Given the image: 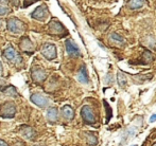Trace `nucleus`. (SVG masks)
Returning <instances> with one entry per match:
<instances>
[{"label":"nucleus","instance_id":"nucleus-1","mask_svg":"<svg viewBox=\"0 0 156 146\" xmlns=\"http://www.w3.org/2000/svg\"><path fill=\"white\" fill-rule=\"evenodd\" d=\"M48 30H49V33L52 35H56V36H63L65 35L67 32H66L65 27L58 21L56 19H52L51 21L48 25Z\"/></svg>","mask_w":156,"mask_h":146},{"label":"nucleus","instance_id":"nucleus-2","mask_svg":"<svg viewBox=\"0 0 156 146\" xmlns=\"http://www.w3.org/2000/svg\"><path fill=\"white\" fill-rule=\"evenodd\" d=\"M16 114V107L13 102H5L0 108V115L4 119H12Z\"/></svg>","mask_w":156,"mask_h":146},{"label":"nucleus","instance_id":"nucleus-3","mask_svg":"<svg viewBox=\"0 0 156 146\" xmlns=\"http://www.w3.org/2000/svg\"><path fill=\"white\" fill-rule=\"evenodd\" d=\"M41 54L44 57L47 58L48 60H53L58 56V52H56L55 45L50 42H46L43 45V49H41Z\"/></svg>","mask_w":156,"mask_h":146},{"label":"nucleus","instance_id":"nucleus-4","mask_svg":"<svg viewBox=\"0 0 156 146\" xmlns=\"http://www.w3.org/2000/svg\"><path fill=\"white\" fill-rule=\"evenodd\" d=\"M6 28L10 32L14 34H19L25 30V25L23 21H20L17 18H10L6 23Z\"/></svg>","mask_w":156,"mask_h":146},{"label":"nucleus","instance_id":"nucleus-5","mask_svg":"<svg viewBox=\"0 0 156 146\" xmlns=\"http://www.w3.org/2000/svg\"><path fill=\"white\" fill-rule=\"evenodd\" d=\"M81 117H83L84 122L88 124H94L96 123V115L94 113V110L91 109L90 106L84 105L81 109Z\"/></svg>","mask_w":156,"mask_h":146},{"label":"nucleus","instance_id":"nucleus-6","mask_svg":"<svg viewBox=\"0 0 156 146\" xmlns=\"http://www.w3.org/2000/svg\"><path fill=\"white\" fill-rule=\"evenodd\" d=\"M31 101L33 104L37 106L39 108H46L49 105V99L46 95H44L43 93H34L31 95Z\"/></svg>","mask_w":156,"mask_h":146},{"label":"nucleus","instance_id":"nucleus-7","mask_svg":"<svg viewBox=\"0 0 156 146\" xmlns=\"http://www.w3.org/2000/svg\"><path fill=\"white\" fill-rule=\"evenodd\" d=\"M65 46H66V51H67L68 55L72 56V57H79L81 55L80 49L78 48V46L76 45L73 40L71 39H67L65 41Z\"/></svg>","mask_w":156,"mask_h":146},{"label":"nucleus","instance_id":"nucleus-8","mask_svg":"<svg viewBox=\"0 0 156 146\" xmlns=\"http://www.w3.org/2000/svg\"><path fill=\"white\" fill-rule=\"evenodd\" d=\"M31 76H32V80L36 83H43L44 80H46L47 77V73L45 72L44 69H41V67L36 66L32 69V72H31Z\"/></svg>","mask_w":156,"mask_h":146},{"label":"nucleus","instance_id":"nucleus-9","mask_svg":"<svg viewBox=\"0 0 156 146\" xmlns=\"http://www.w3.org/2000/svg\"><path fill=\"white\" fill-rule=\"evenodd\" d=\"M48 15V8L46 5H39L37 6L34 10V12L31 14V17L33 19H36V20H44V19L47 17Z\"/></svg>","mask_w":156,"mask_h":146},{"label":"nucleus","instance_id":"nucleus-10","mask_svg":"<svg viewBox=\"0 0 156 146\" xmlns=\"http://www.w3.org/2000/svg\"><path fill=\"white\" fill-rule=\"evenodd\" d=\"M3 56L9 60V62H15V60H17V62L19 60V63L21 62V57L16 53V51H15L14 48L11 47V46L10 47H8L3 51Z\"/></svg>","mask_w":156,"mask_h":146},{"label":"nucleus","instance_id":"nucleus-11","mask_svg":"<svg viewBox=\"0 0 156 146\" xmlns=\"http://www.w3.org/2000/svg\"><path fill=\"white\" fill-rule=\"evenodd\" d=\"M19 46H20V49L23 50L25 53H33L34 52V47H33L32 41L30 40V38L28 37H23L19 42Z\"/></svg>","mask_w":156,"mask_h":146},{"label":"nucleus","instance_id":"nucleus-12","mask_svg":"<svg viewBox=\"0 0 156 146\" xmlns=\"http://www.w3.org/2000/svg\"><path fill=\"white\" fill-rule=\"evenodd\" d=\"M47 120L50 123H55L58 121V110L56 107H49L47 110Z\"/></svg>","mask_w":156,"mask_h":146},{"label":"nucleus","instance_id":"nucleus-13","mask_svg":"<svg viewBox=\"0 0 156 146\" xmlns=\"http://www.w3.org/2000/svg\"><path fill=\"white\" fill-rule=\"evenodd\" d=\"M78 80L82 84H88L89 82V77H88V73H87V69L85 66H82L78 73Z\"/></svg>","mask_w":156,"mask_h":146},{"label":"nucleus","instance_id":"nucleus-14","mask_svg":"<svg viewBox=\"0 0 156 146\" xmlns=\"http://www.w3.org/2000/svg\"><path fill=\"white\" fill-rule=\"evenodd\" d=\"M62 115L66 120H72L74 117V110L70 105H65L62 108Z\"/></svg>","mask_w":156,"mask_h":146},{"label":"nucleus","instance_id":"nucleus-15","mask_svg":"<svg viewBox=\"0 0 156 146\" xmlns=\"http://www.w3.org/2000/svg\"><path fill=\"white\" fill-rule=\"evenodd\" d=\"M21 134H23V136L25 137V138L29 139V140H33V139L35 138V136H36V134H35V131L33 130V128L29 127V126H23V127L21 128Z\"/></svg>","mask_w":156,"mask_h":146},{"label":"nucleus","instance_id":"nucleus-16","mask_svg":"<svg viewBox=\"0 0 156 146\" xmlns=\"http://www.w3.org/2000/svg\"><path fill=\"white\" fill-rule=\"evenodd\" d=\"M147 3V0H129V6L132 10H138V8H142L144 4Z\"/></svg>","mask_w":156,"mask_h":146},{"label":"nucleus","instance_id":"nucleus-17","mask_svg":"<svg viewBox=\"0 0 156 146\" xmlns=\"http://www.w3.org/2000/svg\"><path fill=\"white\" fill-rule=\"evenodd\" d=\"M117 83L120 87H124L127 83V80H126V76L124 75L122 72H118L117 73Z\"/></svg>","mask_w":156,"mask_h":146},{"label":"nucleus","instance_id":"nucleus-18","mask_svg":"<svg viewBox=\"0 0 156 146\" xmlns=\"http://www.w3.org/2000/svg\"><path fill=\"white\" fill-rule=\"evenodd\" d=\"M3 92L5 93L6 95H9V97H16L17 95H18V93H17L15 87H13V86L6 87V88L3 90Z\"/></svg>","mask_w":156,"mask_h":146},{"label":"nucleus","instance_id":"nucleus-19","mask_svg":"<svg viewBox=\"0 0 156 146\" xmlns=\"http://www.w3.org/2000/svg\"><path fill=\"white\" fill-rule=\"evenodd\" d=\"M111 40L114 41L116 43H119V45H123L124 43V39L122 36H120L117 33H112L111 34Z\"/></svg>","mask_w":156,"mask_h":146},{"label":"nucleus","instance_id":"nucleus-20","mask_svg":"<svg viewBox=\"0 0 156 146\" xmlns=\"http://www.w3.org/2000/svg\"><path fill=\"white\" fill-rule=\"evenodd\" d=\"M86 140H87V143L89 145H96L98 143V140H97V137L94 136V134H86Z\"/></svg>","mask_w":156,"mask_h":146},{"label":"nucleus","instance_id":"nucleus-21","mask_svg":"<svg viewBox=\"0 0 156 146\" xmlns=\"http://www.w3.org/2000/svg\"><path fill=\"white\" fill-rule=\"evenodd\" d=\"M153 59H154V57H153V54L151 53L150 51H144V60L146 62V64L151 63Z\"/></svg>","mask_w":156,"mask_h":146},{"label":"nucleus","instance_id":"nucleus-22","mask_svg":"<svg viewBox=\"0 0 156 146\" xmlns=\"http://www.w3.org/2000/svg\"><path fill=\"white\" fill-rule=\"evenodd\" d=\"M9 12H10L9 8L3 6V5H0V16H4V15H6Z\"/></svg>","mask_w":156,"mask_h":146},{"label":"nucleus","instance_id":"nucleus-23","mask_svg":"<svg viewBox=\"0 0 156 146\" xmlns=\"http://www.w3.org/2000/svg\"><path fill=\"white\" fill-rule=\"evenodd\" d=\"M106 83L107 85H111L112 83H113V75H112V73H108L107 74V76H106Z\"/></svg>","mask_w":156,"mask_h":146},{"label":"nucleus","instance_id":"nucleus-24","mask_svg":"<svg viewBox=\"0 0 156 146\" xmlns=\"http://www.w3.org/2000/svg\"><path fill=\"white\" fill-rule=\"evenodd\" d=\"M38 1V0H25V6H29L31 5V4H33L34 2Z\"/></svg>","mask_w":156,"mask_h":146},{"label":"nucleus","instance_id":"nucleus-25","mask_svg":"<svg viewBox=\"0 0 156 146\" xmlns=\"http://www.w3.org/2000/svg\"><path fill=\"white\" fill-rule=\"evenodd\" d=\"M155 121H156V113L152 114V115H151V117H150V122H151V123H153V122H155Z\"/></svg>","mask_w":156,"mask_h":146},{"label":"nucleus","instance_id":"nucleus-26","mask_svg":"<svg viewBox=\"0 0 156 146\" xmlns=\"http://www.w3.org/2000/svg\"><path fill=\"white\" fill-rule=\"evenodd\" d=\"M11 2H12L13 5H15V6L19 5V0H11Z\"/></svg>","mask_w":156,"mask_h":146},{"label":"nucleus","instance_id":"nucleus-27","mask_svg":"<svg viewBox=\"0 0 156 146\" xmlns=\"http://www.w3.org/2000/svg\"><path fill=\"white\" fill-rule=\"evenodd\" d=\"M0 146H9V145H8V143H6L5 141H3V140H1V139H0Z\"/></svg>","mask_w":156,"mask_h":146},{"label":"nucleus","instance_id":"nucleus-28","mask_svg":"<svg viewBox=\"0 0 156 146\" xmlns=\"http://www.w3.org/2000/svg\"><path fill=\"white\" fill-rule=\"evenodd\" d=\"M2 71H3V67H2V63L0 62V75L2 74Z\"/></svg>","mask_w":156,"mask_h":146},{"label":"nucleus","instance_id":"nucleus-29","mask_svg":"<svg viewBox=\"0 0 156 146\" xmlns=\"http://www.w3.org/2000/svg\"><path fill=\"white\" fill-rule=\"evenodd\" d=\"M9 2V0H0V3L1 4H6Z\"/></svg>","mask_w":156,"mask_h":146},{"label":"nucleus","instance_id":"nucleus-30","mask_svg":"<svg viewBox=\"0 0 156 146\" xmlns=\"http://www.w3.org/2000/svg\"><path fill=\"white\" fill-rule=\"evenodd\" d=\"M152 146H156V143H154V144H153Z\"/></svg>","mask_w":156,"mask_h":146},{"label":"nucleus","instance_id":"nucleus-31","mask_svg":"<svg viewBox=\"0 0 156 146\" xmlns=\"http://www.w3.org/2000/svg\"><path fill=\"white\" fill-rule=\"evenodd\" d=\"M133 146H137V145H133Z\"/></svg>","mask_w":156,"mask_h":146}]
</instances>
